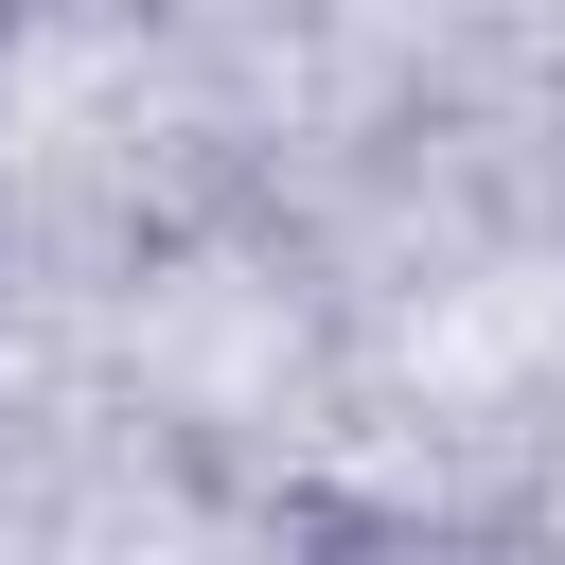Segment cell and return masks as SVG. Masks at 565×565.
Listing matches in <instances>:
<instances>
[{"label":"cell","mask_w":565,"mask_h":565,"mask_svg":"<svg viewBox=\"0 0 565 565\" xmlns=\"http://www.w3.org/2000/svg\"><path fill=\"white\" fill-rule=\"evenodd\" d=\"M0 18H18V0H0Z\"/></svg>","instance_id":"7a4b0ae2"},{"label":"cell","mask_w":565,"mask_h":565,"mask_svg":"<svg viewBox=\"0 0 565 565\" xmlns=\"http://www.w3.org/2000/svg\"><path fill=\"white\" fill-rule=\"evenodd\" d=\"M282 565H494V530H459L424 494H300L282 512Z\"/></svg>","instance_id":"6da1fadb"}]
</instances>
